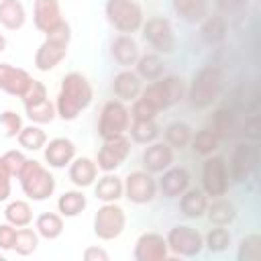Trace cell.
Segmentation results:
<instances>
[{"instance_id":"6da1fadb","label":"cell","mask_w":261,"mask_h":261,"mask_svg":"<svg viewBox=\"0 0 261 261\" xmlns=\"http://www.w3.org/2000/svg\"><path fill=\"white\" fill-rule=\"evenodd\" d=\"M92 98H94V90L84 73L80 71L65 73L55 100L57 116L61 120H75L92 104Z\"/></svg>"},{"instance_id":"7a4b0ae2","label":"cell","mask_w":261,"mask_h":261,"mask_svg":"<svg viewBox=\"0 0 261 261\" xmlns=\"http://www.w3.org/2000/svg\"><path fill=\"white\" fill-rule=\"evenodd\" d=\"M69 41H71V27L67 20H63L53 31L45 33V41L39 45V49L35 53V67L39 71L55 69L65 59Z\"/></svg>"},{"instance_id":"3957f363","label":"cell","mask_w":261,"mask_h":261,"mask_svg":"<svg viewBox=\"0 0 261 261\" xmlns=\"http://www.w3.org/2000/svg\"><path fill=\"white\" fill-rule=\"evenodd\" d=\"M222 84H224L222 71L216 65H204L192 77V84L188 90L190 104L196 108H208L220 96Z\"/></svg>"},{"instance_id":"277c9868","label":"cell","mask_w":261,"mask_h":261,"mask_svg":"<svg viewBox=\"0 0 261 261\" xmlns=\"http://www.w3.org/2000/svg\"><path fill=\"white\" fill-rule=\"evenodd\" d=\"M18 181L24 196L33 202H43L55 192V177L43 163L35 159H27L22 171L18 173Z\"/></svg>"},{"instance_id":"5b68a950","label":"cell","mask_w":261,"mask_h":261,"mask_svg":"<svg viewBox=\"0 0 261 261\" xmlns=\"http://www.w3.org/2000/svg\"><path fill=\"white\" fill-rule=\"evenodd\" d=\"M184 92H186V86H184V80L177 77V75H167V77H159V80H153L147 88L141 90L139 98L145 100L151 108H155L157 112L177 104L181 98H184Z\"/></svg>"},{"instance_id":"8992f818","label":"cell","mask_w":261,"mask_h":261,"mask_svg":"<svg viewBox=\"0 0 261 261\" xmlns=\"http://www.w3.org/2000/svg\"><path fill=\"white\" fill-rule=\"evenodd\" d=\"M104 12L120 35H133L143 27V8L135 0H106Z\"/></svg>"},{"instance_id":"52a82bcc","label":"cell","mask_w":261,"mask_h":261,"mask_svg":"<svg viewBox=\"0 0 261 261\" xmlns=\"http://www.w3.org/2000/svg\"><path fill=\"white\" fill-rule=\"evenodd\" d=\"M128 126H130V112H128L126 104L120 100H108L100 110L98 135L102 139L120 137L128 130Z\"/></svg>"},{"instance_id":"ba28073f","label":"cell","mask_w":261,"mask_h":261,"mask_svg":"<svg viewBox=\"0 0 261 261\" xmlns=\"http://www.w3.org/2000/svg\"><path fill=\"white\" fill-rule=\"evenodd\" d=\"M126 214L116 202H104L94 214V234L102 241H112L122 234Z\"/></svg>"},{"instance_id":"9c48e42d","label":"cell","mask_w":261,"mask_h":261,"mask_svg":"<svg viewBox=\"0 0 261 261\" xmlns=\"http://www.w3.org/2000/svg\"><path fill=\"white\" fill-rule=\"evenodd\" d=\"M228 179L230 177H228V167L224 157L208 155L202 167V190L206 192V196H212V198L224 196L230 186Z\"/></svg>"},{"instance_id":"30bf717a","label":"cell","mask_w":261,"mask_h":261,"mask_svg":"<svg viewBox=\"0 0 261 261\" xmlns=\"http://www.w3.org/2000/svg\"><path fill=\"white\" fill-rule=\"evenodd\" d=\"M167 247L173 255L179 257H196L204 249V237L198 228L188 224H175L167 232Z\"/></svg>"},{"instance_id":"8fae6325","label":"cell","mask_w":261,"mask_h":261,"mask_svg":"<svg viewBox=\"0 0 261 261\" xmlns=\"http://www.w3.org/2000/svg\"><path fill=\"white\" fill-rule=\"evenodd\" d=\"M130 153V141L120 135V137H112V139H104L98 157H96V165L98 169H102L104 173H110L114 169H118L126 157Z\"/></svg>"},{"instance_id":"7c38bea8","label":"cell","mask_w":261,"mask_h":261,"mask_svg":"<svg viewBox=\"0 0 261 261\" xmlns=\"http://www.w3.org/2000/svg\"><path fill=\"white\" fill-rule=\"evenodd\" d=\"M122 184H124V198L133 204H147L157 194V181L153 179V173L145 169L130 171Z\"/></svg>"},{"instance_id":"4fadbf2b","label":"cell","mask_w":261,"mask_h":261,"mask_svg":"<svg viewBox=\"0 0 261 261\" xmlns=\"http://www.w3.org/2000/svg\"><path fill=\"white\" fill-rule=\"evenodd\" d=\"M143 37L159 53H171L175 49V35H173L171 22L163 16L149 18L143 24Z\"/></svg>"},{"instance_id":"5bb4252c","label":"cell","mask_w":261,"mask_h":261,"mask_svg":"<svg viewBox=\"0 0 261 261\" xmlns=\"http://www.w3.org/2000/svg\"><path fill=\"white\" fill-rule=\"evenodd\" d=\"M133 257L137 261H165L169 257L167 239L159 232H153V230L143 232L135 243Z\"/></svg>"},{"instance_id":"9a60e30c","label":"cell","mask_w":261,"mask_h":261,"mask_svg":"<svg viewBox=\"0 0 261 261\" xmlns=\"http://www.w3.org/2000/svg\"><path fill=\"white\" fill-rule=\"evenodd\" d=\"M255 147L249 143H239L232 151L230 163H228V177L234 184H245L255 167Z\"/></svg>"},{"instance_id":"2e32d148","label":"cell","mask_w":261,"mask_h":261,"mask_svg":"<svg viewBox=\"0 0 261 261\" xmlns=\"http://www.w3.org/2000/svg\"><path fill=\"white\" fill-rule=\"evenodd\" d=\"M31 82H33V77L27 69L10 65V63H0V90L2 92L22 98L24 92L29 90Z\"/></svg>"},{"instance_id":"e0dca14e","label":"cell","mask_w":261,"mask_h":261,"mask_svg":"<svg viewBox=\"0 0 261 261\" xmlns=\"http://www.w3.org/2000/svg\"><path fill=\"white\" fill-rule=\"evenodd\" d=\"M43 155H45V161L49 163V167L63 169L65 165H69L73 161V157H75V145L67 137H55L49 143H45Z\"/></svg>"},{"instance_id":"ac0fdd59","label":"cell","mask_w":261,"mask_h":261,"mask_svg":"<svg viewBox=\"0 0 261 261\" xmlns=\"http://www.w3.org/2000/svg\"><path fill=\"white\" fill-rule=\"evenodd\" d=\"M33 22L41 33H49L63 22L59 0H35L33 2Z\"/></svg>"},{"instance_id":"d6986e66","label":"cell","mask_w":261,"mask_h":261,"mask_svg":"<svg viewBox=\"0 0 261 261\" xmlns=\"http://www.w3.org/2000/svg\"><path fill=\"white\" fill-rule=\"evenodd\" d=\"M173 163V149L167 143H149L143 153V167L149 173H163Z\"/></svg>"},{"instance_id":"ffe728a7","label":"cell","mask_w":261,"mask_h":261,"mask_svg":"<svg viewBox=\"0 0 261 261\" xmlns=\"http://www.w3.org/2000/svg\"><path fill=\"white\" fill-rule=\"evenodd\" d=\"M190 188V173L186 167H167L159 179V190L165 198H179Z\"/></svg>"},{"instance_id":"44dd1931","label":"cell","mask_w":261,"mask_h":261,"mask_svg":"<svg viewBox=\"0 0 261 261\" xmlns=\"http://www.w3.org/2000/svg\"><path fill=\"white\" fill-rule=\"evenodd\" d=\"M141 90H143V84H141V77L137 75V71L122 69L112 80V92H114V96L120 102H133V100H137L139 94H141Z\"/></svg>"},{"instance_id":"7402d4cb","label":"cell","mask_w":261,"mask_h":261,"mask_svg":"<svg viewBox=\"0 0 261 261\" xmlns=\"http://www.w3.org/2000/svg\"><path fill=\"white\" fill-rule=\"evenodd\" d=\"M110 55L122 67L135 65L139 59V45L133 39V35H118L110 43Z\"/></svg>"},{"instance_id":"603a6c76","label":"cell","mask_w":261,"mask_h":261,"mask_svg":"<svg viewBox=\"0 0 261 261\" xmlns=\"http://www.w3.org/2000/svg\"><path fill=\"white\" fill-rule=\"evenodd\" d=\"M98 177V165L90 157H73L69 163V181L75 188H88Z\"/></svg>"},{"instance_id":"cb8c5ba5","label":"cell","mask_w":261,"mask_h":261,"mask_svg":"<svg viewBox=\"0 0 261 261\" xmlns=\"http://www.w3.org/2000/svg\"><path fill=\"white\" fill-rule=\"evenodd\" d=\"M173 12L190 24L202 22L206 16H210V2L208 0H171Z\"/></svg>"},{"instance_id":"d4e9b609","label":"cell","mask_w":261,"mask_h":261,"mask_svg":"<svg viewBox=\"0 0 261 261\" xmlns=\"http://www.w3.org/2000/svg\"><path fill=\"white\" fill-rule=\"evenodd\" d=\"M206 206H208V196L200 188H188L179 196V210H181V214L186 218H200V216H204Z\"/></svg>"},{"instance_id":"484cf974","label":"cell","mask_w":261,"mask_h":261,"mask_svg":"<svg viewBox=\"0 0 261 261\" xmlns=\"http://www.w3.org/2000/svg\"><path fill=\"white\" fill-rule=\"evenodd\" d=\"M94 196L100 202H118L124 196V184L118 175H112L110 171L98 179V184L94 186Z\"/></svg>"},{"instance_id":"4316f807","label":"cell","mask_w":261,"mask_h":261,"mask_svg":"<svg viewBox=\"0 0 261 261\" xmlns=\"http://www.w3.org/2000/svg\"><path fill=\"white\" fill-rule=\"evenodd\" d=\"M27 20V12L20 0H0V24L8 31L22 29Z\"/></svg>"},{"instance_id":"83f0119b","label":"cell","mask_w":261,"mask_h":261,"mask_svg":"<svg viewBox=\"0 0 261 261\" xmlns=\"http://www.w3.org/2000/svg\"><path fill=\"white\" fill-rule=\"evenodd\" d=\"M204 214L208 216V220H210L212 224H216V226H226V224H230V222L234 220L237 208H234V204H232L230 200H226L224 196H218V198H214L212 204L206 206V212H204Z\"/></svg>"},{"instance_id":"f1b7e54d","label":"cell","mask_w":261,"mask_h":261,"mask_svg":"<svg viewBox=\"0 0 261 261\" xmlns=\"http://www.w3.org/2000/svg\"><path fill=\"white\" fill-rule=\"evenodd\" d=\"M86 206H88V200H86L82 188L80 190H67L57 200V212L65 218H73V216L82 214L86 210Z\"/></svg>"},{"instance_id":"f546056e","label":"cell","mask_w":261,"mask_h":261,"mask_svg":"<svg viewBox=\"0 0 261 261\" xmlns=\"http://www.w3.org/2000/svg\"><path fill=\"white\" fill-rule=\"evenodd\" d=\"M35 230L39 237L53 241L63 232V216L57 212H43L35 220Z\"/></svg>"},{"instance_id":"4dcf8cb0","label":"cell","mask_w":261,"mask_h":261,"mask_svg":"<svg viewBox=\"0 0 261 261\" xmlns=\"http://www.w3.org/2000/svg\"><path fill=\"white\" fill-rule=\"evenodd\" d=\"M200 37L206 45H218L226 37V20L220 16H206L200 22Z\"/></svg>"},{"instance_id":"1f68e13d","label":"cell","mask_w":261,"mask_h":261,"mask_svg":"<svg viewBox=\"0 0 261 261\" xmlns=\"http://www.w3.org/2000/svg\"><path fill=\"white\" fill-rule=\"evenodd\" d=\"M137 75L141 80H159L163 75V59L157 55V53H147V55H139L137 59Z\"/></svg>"},{"instance_id":"d6a6232c","label":"cell","mask_w":261,"mask_h":261,"mask_svg":"<svg viewBox=\"0 0 261 261\" xmlns=\"http://www.w3.org/2000/svg\"><path fill=\"white\" fill-rule=\"evenodd\" d=\"M4 218H6V222H10L16 228L18 226H29L31 220H33V208L24 200H12L4 208Z\"/></svg>"},{"instance_id":"836d02e7","label":"cell","mask_w":261,"mask_h":261,"mask_svg":"<svg viewBox=\"0 0 261 261\" xmlns=\"http://www.w3.org/2000/svg\"><path fill=\"white\" fill-rule=\"evenodd\" d=\"M128 133H130V139L135 143L149 145V143L157 141L159 126H157L155 118H149V120H133V124L128 126Z\"/></svg>"},{"instance_id":"e575fe53","label":"cell","mask_w":261,"mask_h":261,"mask_svg":"<svg viewBox=\"0 0 261 261\" xmlns=\"http://www.w3.org/2000/svg\"><path fill=\"white\" fill-rule=\"evenodd\" d=\"M18 145L27 151H39L45 147L47 143V135L45 130L39 126V124H29V126H22L20 133H18Z\"/></svg>"},{"instance_id":"d590c367","label":"cell","mask_w":261,"mask_h":261,"mask_svg":"<svg viewBox=\"0 0 261 261\" xmlns=\"http://www.w3.org/2000/svg\"><path fill=\"white\" fill-rule=\"evenodd\" d=\"M190 143H192L194 153L208 157V155H212V153L218 149L220 137L214 133V128H202V130H198V133L192 137V141H190Z\"/></svg>"},{"instance_id":"8d00e7d4","label":"cell","mask_w":261,"mask_h":261,"mask_svg":"<svg viewBox=\"0 0 261 261\" xmlns=\"http://www.w3.org/2000/svg\"><path fill=\"white\" fill-rule=\"evenodd\" d=\"M165 141L171 149H186L192 141V128L186 122H171L165 128Z\"/></svg>"},{"instance_id":"74e56055","label":"cell","mask_w":261,"mask_h":261,"mask_svg":"<svg viewBox=\"0 0 261 261\" xmlns=\"http://www.w3.org/2000/svg\"><path fill=\"white\" fill-rule=\"evenodd\" d=\"M37 245H39V234H37V230L27 228V226H18V228H16V237H14V247H12V251H16L18 255H31V253L37 251Z\"/></svg>"},{"instance_id":"f35d334b","label":"cell","mask_w":261,"mask_h":261,"mask_svg":"<svg viewBox=\"0 0 261 261\" xmlns=\"http://www.w3.org/2000/svg\"><path fill=\"white\" fill-rule=\"evenodd\" d=\"M212 128H214V133H216L220 139L232 137L234 130H237V120H234L232 110H228V108H218L216 114H214Z\"/></svg>"},{"instance_id":"ab89813d","label":"cell","mask_w":261,"mask_h":261,"mask_svg":"<svg viewBox=\"0 0 261 261\" xmlns=\"http://www.w3.org/2000/svg\"><path fill=\"white\" fill-rule=\"evenodd\" d=\"M24 112H27L29 120H33L35 124H47V122H51L57 116L55 104L49 98L43 100V102H39V104H35V106H27Z\"/></svg>"},{"instance_id":"60d3db41","label":"cell","mask_w":261,"mask_h":261,"mask_svg":"<svg viewBox=\"0 0 261 261\" xmlns=\"http://www.w3.org/2000/svg\"><path fill=\"white\" fill-rule=\"evenodd\" d=\"M230 232L224 228V226H216V228H210V232L204 237V247L210 251V253H222L230 247Z\"/></svg>"},{"instance_id":"b9f144b4","label":"cell","mask_w":261,"mask_h":261,"mask_svg":"<svg viewBox=\"0 0 261 261\" xmlns=\"http://www.w3.org/2000/svg\"><path fill=\"white\" fill-rule=\"evenodd\" d=\"M237 259L239 261H261V237L257 232L247 234L241 241Z\"/></svg>"},{"instance_id":"7bdbcfd3","label":"cell","mask_w":261,"mask_h":261,"mask_svg":"<svg viewBox=\"0 0 261 261\" xmlns=\"http://www.w3.org/2000/svg\"><path fill=\"white\" fill-rule=\"evenodd\" d=\"M0 126L4 128V135L8 139H14V137H18V133L22 128V118L14 110H4V112H0Z\"/></svg>"},{"instance_id":"ee69618b","label":"cell","mask_w":261,"mask_h":261,"mask_svg":"<svg viewBox=\"0 0 261 261\" xmlns=\"http://www.w3.org/2000/svg\"><path fill=\"white\" fill-rule=\"evenodd\" d=\"M47 98H49L47 96V86L43 82H39V80H33L29 90L24 92V96L20 100H22V106L27 108V106H35V104H39V102H43Z\"/></svg>"},{"instance_id":"f6af8a7d","label":"cell","mask_w":261,"mask_h":261,"mask_svg":"<svg viewBox=\"0 0 261 261\" xmlns=\"http://www.w3.org/2000/svg\"><path fill=\"white\" fill-rule=\"evenodd\" d=\"M130 120H149V118H155L159 112L155 110V108H151L145 100H141V98H137V100H133V106H130Z\"/></svg>"},{"instance_id":"bcb514c9","label":"cell","mask_w":261,"mask_h":261,"mask_svg":"<svg viewBox=\"0 0 261 261\" xmlns=\"http://www.w3.org/2000/svg\"><path fill=\"white\" fill-rule=\"evenodd\" d=\"M2 159H4L6 167L10 169L12 177H14V175L18 177V173L22 171V167H24V163H27V157H24V153H22V151H16V149H10V151H6V153L2 155Z\"/></svg>"},{"instance_id":"7dc6e473","label":"cell","mask_w":261,"mask_h":261,"mask_svg":"<svg viewBox=\"0 0 261 261\" xmlns=\"http://www.w3.org/2000/svg\"><path fill=\"white\" fill-rule=\"evenodd\" d=\"M12 173L10 169L6 167L2 155H0V202H6L8 196H10V190H12Z\"/></svg>"},{"instance_id":"c3c4849f","label":"cell","mask_w":261,"mask_h":261,"mask_svg":"<svg viewBox=\"0 0 261 261\" xmlns=\"http://www.w3.org/2000/svg\"><path fill=\"white\" fill-rule=\"evenodd\" d=\"M14 237H16V226H12L10 222L0 224V249L2 251H12Z\"/></svg>"},{"instance_id":"681fc988","label":"cell","mask_w":261,"mask_h":261,"mask_svg":"<svg viewBox=\"0 0 261 261\" xmlns=\"http://www.w3.org/2000/svg\"><path fill=\"white\" fill-rule=\"evenodd\" d=\"M249 0H216V8L220 14H237L243 8H247Z\"/></svg>"},{"instance_id":"f907efd6","label":"cell","mask_w":261,"mask_h":261,"mask_svg":"<svg viewBox=\"0 0 261 261\" xmlns=\"http://www.w3.org/2000/svg\"><path fill=\"white\" fill-rule=\"evenodd\" d=\"M84 259L86 261H108V253L102 247H88L84 251Z\"/></svg>"},{"instance_id":"816d5d0a","label":"cell","mask_w":261,"mask_h":261,"mask_svg":"<svg viewBox=\"0 0 261 261\" xmlns=\"http://www.w3.org/2000/svg\"><path fill=\"white\" fill-rule=\"evenodd\" d=\"M6 45H8V41H6V37H4L2 33H0V53H2L4 49H6Z\"/></svg>"},{"instance_id":"f5cc1de1","label":"cell","mask_w":261,"mask_h":261,"mask_svg":"<svg viewBox=\"0 0 261 261\" xmlns=\"http://www.w3.org/2000/svg\"><path fill=\"white\" fill-rule=\"evenodd\" d=\"M0 261H4V255H2V253H0Z\"/></svg>"}]
</instances>
